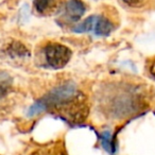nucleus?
<instances>
[{
    "label": "nucleus",
    "instance_id": "nucleus-1",
    "mask_svg": "<svg viewBox=\"0 0 155 155\" xmlns=\"http://www.w3.org/2000/svg\"><path fill=\"white\" fill-rule=\"evenodd\" d=\"M152 91L144 84L116 82L102 88L99 107L110 119L122 120L136 116L150 106Z\"/></svg>",
    "mask_w": 155,
    "mask_h": 155
},
{
    "label": "nucleus",
    "instance_id": "nucleus-2",
    "mask_svg": "<svg viewBox=\"0 0 155 155\" xmlns=\"http://www.w3.org/2000/svg\"><path fill=\"white\" fill-rule=\"evenodd\" d=\"M52 112L68 123L79 124L86 120L88 104L86 97L78 91L73 83L67 82L52 89L43 99L36 101L29 110V116Z\"/></svg>",
    "mask_w": 155,
    "mask_h": 155
},
{
    "label": "nucleus",
    "instance_id": "nucleus-3",
    "mask_svg": "<svg viewBox=\"0 0 155 155\" xmlns=\"http://www.w3.org/2000/svg\"><path fill=\"white\" fill-rule=\"evenodd\" d=\"M44 58L48 67L61 69L69 63L72 52L67 46L60 43H48L44 47Z\"/></svg>",
    "mask_w": 155,
    "mask_h": 155
},
{
    "label": "nucleus",
    "instance_id": "nucleus-4",
    "mask_svg": "<svg viewBox=\"0 0 155 155\" xmlns=\"http://www.w3.org/2000/svg\"><path fill=\"white\" fill-rule=\"evenodd\" d=\"M86 12V5L82 0H68L65 5L64 18L69 22H77Z\"/></svg>",
    "mask_w": 155,
    "mask_h": 155
},
{
    "label": "nucleus",
    "instance_id": "nucleus-5",
    "mask_svg": "<svg viewBox=\"0 0 155 155\" xmlns=\"http://www.w3.org/2000/svg\"><path fill=\"white\" fill-rule=\"evenodd\" d=\"M63 0H34V9L41 16H51L60 11Z\"/></svg>",
    "mask_w": 155,
    "mask_h": 155
},
{
    "label": "nucleus",
    "instance_id": "nucleus-6",
    "mask_svg": "<svg viewBox=\"0 0 155 155\" xmlns=\"http://www.w3.org/2000/svg\"><path fill=\"white\" fill-rule=\"evenodd\" d=\"M28 155H67L64 147L61 142L46 144V146L37 147L32 150Z\"/></svg>",
    "mask_w": 155,
    "mask_h": 155
},
{
    "label": "nucleus",
    "instance_id": "nucleus-7",
    "mask_svg": "<svg viewBox=\"0 0 155 155\" xmlns=\"http://www.w3.org/2000/svg\"><path fill=\"white\" fill-rule=\"evenodd\" d=\"M114 30V25L108 18L104 16H97L95 28H94V34L97 36H107Z\"/></svg>",
    "mask_w": 155,
    "mask_h": 155
},
{
    "label": "nucleus",
    "instance_id": "nucleus-8",
    "mask_svg": "<svg viewBox=\"0 0 155 155\" xmlns=\"http://www.w3.org/2000/svg\"><path fill=\"white\" fill-rule=\"evenodd\" d=\"M98 15H91L87 17L82 22L78 24L77 26L73 28V32L75 33H85V32H93L94 28H95L96 20H97Z\"/></svg>",
    "mask_w": 155,
    "mask_h": 155
},
{
    "label": "nucleus",
    "instance_id": "nucleus-9",
    "mask_svg": "<svg viewBox=\"0 0 155 155\" xmlns=\"http://www.w3.org/2000/svg\"><path fill=\"white\" fill-rule=\"evenodd\" d=\"M102 146L103 148L105 149L106 151H108L110 153L114 152V143H113V136L112 134L110 133L108 131H104L102 133Z\"/></svg>",
    "mask_w": 155,
    "mask_h": 155
},
{
    "label": "nucleus",
    "instance_id": "nucleus-10",
    "mask_svg": "<svg viewBox=\"0 0 155 155\" xmlns=\"http://www.w3.org/2000/svg\"><path fill=\"white\" fill-rule=\"evenodd\" d=\"M149 0H122V2L125 5L130 8H133V9H139L142 8L148 3Z\"/></svg>",
    "mask_w": 155,
    "mask_h": 155
},
{
    "label": "nucleus",
    "instance_id": "nucleus-11",
    "mask_svg": "<svg viewBox=\"0 0 155 155\" xmlns=\"http://www.w3.org/2000/svg\"><path fill=\"white\" fill-rule=\"evenodd\" d=\"M147 70H148L150 77L155 80V56H153L147 62Z\"/></svg>",
    "mask_w": 155,
    "mask_h": 155
},
{
    "label": "nucleus",
    "instance_id": "nucleus-12",
    "mask_svg": "<svg viewBox=\"0 0 155 155\" xmlns=\"http://www.w3.org/2000/svg\"><path fill=\"white\" fill-rule=\"evenodd\" d=\"M154 114H155V110H154Z\"/></svg>",
    "mask_w": 155,
    "mask_h": 155
}]
</instances>
